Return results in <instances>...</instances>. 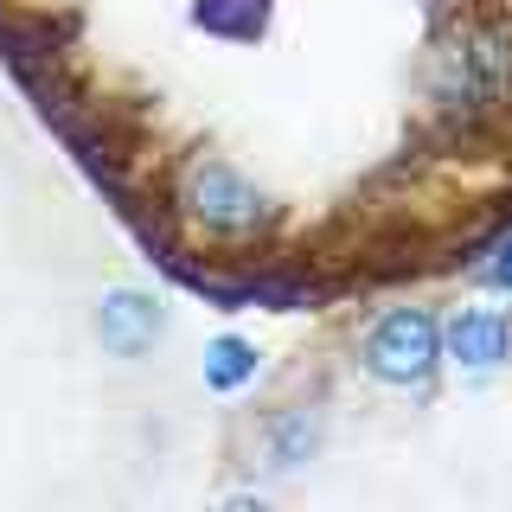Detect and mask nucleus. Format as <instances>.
Here are the masks:
<instances>
[{"label":"nucleus","instance_id":"1","mask_svg":"<svg viewBox=\"0 0 512 512\" xmlns=\"http://www.w3.org/2000/svg\"><path fill=\"white\" fill-rule=\"evenodd\" d=\"M429 103L448 135H474L512 103V20L474 13L455 26V39L429 64Z\"/></svg>","mask_w":512,"mask_h":512},{"label":"nucleus","instance_id":"2","mask_svg":"<svg viewBox=\"0 0 512 512\" xmlns=\"http://www.w3.org/2000/svg\"><path fill=\"white\" fill-rule=\"evenodd\" d=\"M173 212H180L192 231L218 237V244H250V237L276 231V205L269 192L244 180L231 160L218 154H192L180 167V186H173Z\"/></svg>","mask_w":512,"mask_h":512},{"label":"nucleus","instance_id":"3","mask_svg":"<svg viewBox=\"0 0 512 512\" xmlns=\"http://www.w3.org/2000/svg\"><path fill=\"white\" fill-rule=\"evenodd\" d=\"M365 378L391 384V391H423L442 365V320L429 308H391L372 320V333L359 340Z\"/></svg>","mask_w":512,"mask_h":512},{"label":"nucleus","instance_id":"4","mask_svg":"<svg viewBox=\"0 0 512 512\" xmlns=\"http://www.w3.org/2000/svg\"><path fill=\"white\" fill-rule=\"evenodd\" d=\"M506 359H512V320L500 308H455L442 320V365L500 372Z\"/></svg>","mask_w":512,"mask_h":512},{"label":"nucleus","instance_id":"5","mask_svg":"<svg viewBox=\"0 0 512 512\" xmlns=\"http://www.w3.org/2000/svg\"><path fill=\"white\" fill-rule=\"evenodd\" d=\"M160 333H167V308L148 295V288H109L96 301V340L116 359H141Z\"/></svg>","mask_w":512,"mask_h":512},{"label":"nucleus","instance_id":"6","mask_svg":"<svg viewBox=\"0 0 512 512\" xmlns=\"http://www.w3.org/2000/svg\"><path fill=\"white\" fill-rule=\"evenodd\" d=\"M314 448H320V410H282V416H269V429H263L269 468H301Z\"/></svg>","mask_w":512,"mask_h":512},{"label":"nucleus","instance_id":"7","mask_svg":"<svg viewBox=\"0 0 512 512\" xmlns=\"http://www.w3.org/2000/svg\"><path fill=\"white\" fill-rule=\"evenodd\" d=\"M244 384H256V346L237 340V333H218V340L205 346V391L237 397Z\"/></svg>","mask_w":512,"mask_h":512},{"label":"nucleus","instance_id":"8","mask_svg":"<svg viewBox=\"0 0 512 512\" xmlns=\"http://www.w3.org/2000/svg\"><path fill=\"white\" fill-rule=\"evenodd\" d=\"M192 20L205 32H218V39H256L269 26V0H199Z\"/></svg>","mask_w":512,"mask_h":512},{"label":"nucleus","instance_id":"9","mask_svg":"<svg viewBox=\"0 0 512 512\" xmlns=\"http://www.w3.org/2000/svg\"><path fill=\"white\" fill-rule=\"evenodd\" d=\"M480 282L500 288V295H512V224L487 244V256H480Z\"/></svg>","mask_w":512,"mask_h":512}]
</instances>
